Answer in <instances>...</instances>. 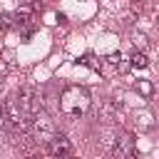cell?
<instances>
[{"label": "cell", "mask_w": 159, "mask_h": 159, "mask_svg": "<svg viewBox=\"0 0 159 159\" xmlns=\"http://www.w3.org/2000/svg\"><path fill=\"white\" fill-rule=\"evenodd\" d=\"M2 117H5V104L0 107V124H2Z\"/></svg>", "instance_id": "cell-12"}, {"label": "cell", "mask_w": 159, "mask_h": 159, "mask_svg": "<svg viewBox=\"0 0 159 159\" xmlns=\"http://www.w3.org/2000/svg\"><path fill=\"white\" fill-rule=\"evenodd\" d=\"M114 154L117 157H132L134 154V134L119 132L117 139H114Z\"/></svg>", "instance_id": "cell-6"}, {"label": "cell", "mask_w": 159, "mask_h": 159, "mask_svg": "<svg viewBox=\"0 0 159 159\" xmlns=\"http://www.w3.org/2000/svg\"><path fill=\"white\" fill-rule=\"evenodd\" d=\"M142 92L149 94V92H152V84H149V82H142Z\"/></svg>", "instance_id": "cell-11"}, {"label": "cell", "mask_w": 159, "mask_h": 159, "mask_svg": "<svg viewBox=\"0 0 159 159\" xmlns=\"http://www.w3.org/2000/svg\"><path fill=\"white\" fill-rule=\"evenodd\" d=\"M129 65H132L134 70H144V67L149 65V60H147V55H144V52H139V50H137V52H132Z\"/></svg>", "instance_id": "cell-7"}, {"label": "cell", "mask_w": 159, "mask_h": 159, "mask_svg": "<svg viewBox=\"0 0 159 159\" xmlns=\"http://www.w3.org/2000/svg\"><path fill=\"white\" fill-rule=\"evenodd\" d=\"M30 129H35V132L40 134V139H45V142H47V139L52 137V132H55V122H52V119H50V114L40 107V109L32 114V124H30Z\"/></svg>", "instance_id": "cell-4"}, {"label": "cell", "mask_w": 159, "mask_h": 159, "mask_svg": "<svg viewBox=\"0 0 159 159\" xmlns=\"http://www.w3.org/2000/svg\"><path fill=\"white\" fill-rule=\"evenodd\" d=\"M17 104L27 112V114H35L42 104H40V92H37V87H32V84H22L20 89H17Z\"/></svg>", "instance_id": "cell-3"}, {"label": "cell", "mask_w": 159, "mask_h": 159, "mask_svg": "<svg viewBox=\"0 0 159 159\" xmlns=\"http://www.w3.org/2000/svg\"><path fill=\"white\" fill-rule=\"evenodd\" d=\"M107 60H109V62H112V65H119V60H122V57H119V55H117V52H112V55H109V57H107Z\"/></svg>", "instance_id": "cell-10"}, {"label": "cell", "mask_w": 159, "mask_h": 159, "mask_svg": "<svg viewBox=\"0 0 159 159\" xmlns=\"http://www.w3.org/2000/svg\"><path fill=\"white\" fill-rule=\"evenodd\" d=\"M82 65H87V67H92V70H97L99 72V60L92 55V52H87V55H82V60H80Z\"/></svg>", "instance_id": "cell-9"}, {"label": "cell", "mask_w": 159, "mask_h": 159, "mask_svg": "<svg viewBox=\"0 0 159 159\" xmlns=\"http://www.w3.org/2000/svg\"><path fill=\"white\" fill-rule=\"evenodd\" d=\"M89 104H92L89 92H87L84 87H80V84H70V87H65V92H62V97H60V109H62L70 119H80V117H84L87 109H89Z\"/></svg>", "instance_id": "cell-1"}, {"label": "cell", "mask_w": 159, "mask_h": 159, "mask_svg": "<svg viewBox=\"0 0 159 159\" xmlns=\"http://www.w3.org/2000/svg\"><path fill=\"white\" fill-rule=\"evenodd\" d=\"M47 154H52V157H70V154H72L70 139H67L65 134L52 132V137L47 139Z\"/></svg>", "instance_id": "cell-5"}, {"label": "cell", "mask_w": 159, "mask_h": 159, "mask_svg": "<svg viewBox=\"0 0 159 159\" xmlns=\"http://www.w3.org/2000/svg\"><path fill=\"white\" fill-rule=\"evenodd\" d=\"M15 25V12H0V30H10Z\"/></svg>", "instance_id": "cell-8"}, {"label": "cell", "mask_w": 159, "mask_h": 159, "mask_svg": "<svg viewBox=\"0 0 159 159\" xmlns=\"http://www.w3.org/2000/svg\"><path fill=\"white\" fill-rule=\"evenodd\" d=\"M30 124H32V114H27V112L17 104L15 97L7 99V104H5V117H2V127H5L7 132H12V134H25V132L30 129Z\"/></svg>", "instance_id": "cell-2"}]
</instances>
